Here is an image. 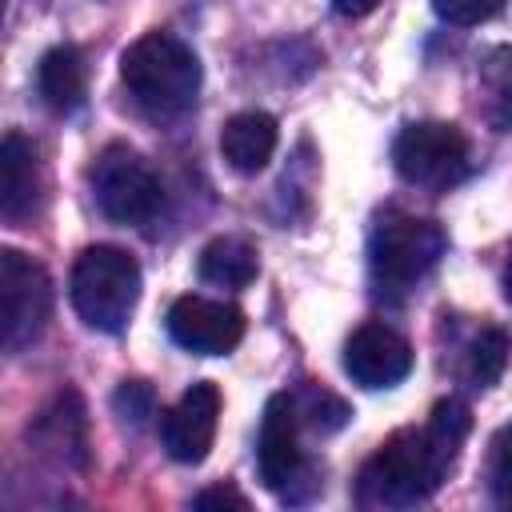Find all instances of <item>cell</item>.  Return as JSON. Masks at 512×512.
<instances>
[{
    "mask_svg": "<svg viewBox=\"0 0 512 512\" xmlns=\"http://www.w3.org/2000/svg\"><path fill=\"white\" fill-rule=\"evenodd\" d=\"M468 428H472L468 404L440 400L424 428L392 432L364 460V468L356 476V504L388 512V508H412V504L428 500L444 484Z\"/></svg>",
    "mask_w": 512,
    "mask_h": 512,
    "instance_id": "6da1fadb",
    "label": "cell"
},
{
    "mask_svg": "<svg viewBox=\"0 0 512 512\" xmlns=\"http://www.w3.org/2000/svg\"><path fill=\"white\" fill-rule=\"evenodd\" d=\"M120 80H124V88L140 112L168 120V116H180L196 104L200 60L184 40H176L168 32H148L124 48Z\"/></svg>",
    "mask_w": 512,
    "mask_h": 512,
    "instance_id": "7a4b0ae2",
    "label": "cell"
},
{
    "mask_svg": "<svg viewBox=\"0 0 512 512\" xmlns=\"http://www.w3.org/2000/svg\"><path fill=\"white\" fill-rule=\"evenodd\" d=\"M68 296L88 328L116 336L140 304V264L116 244H92L72 264Z\"/></svg>",
    "mask_w": 512,
    "mask_h": 512,
    "instance_id": "3957f363",
    "label": "cell"
},
{
    "mask_svg": "<svg viewBox=\"0 0 512 512\" xmlns=\"http://www.w3.org/2000/svg\"><path fill=\"white\" fill-rule=\"evenodd\" d=\"M444 248H448V240L436 220L388 216L372 232V276L380 288L404 292L440 264Z\"/></svg>",
    "mask_w": 512,
    "mask_h": 512,
    "instance_id": "277c9868",
    "label": "cell"
},
{
    "mask_svg": "<svg viewBox=\"0 0 512 512\" xmlns=\"http://www.w3.org/2000/svg\"><path fill=\"white\" fill-rule=\"evenodd\" d=\"M92 196L100 204V212L116 224H148L160 204V180L156 172L144 164L140 152L124 148V144H108L96 164H92Z\"/></svg>",
    "mask_w": 512,
    "mask_h": 512,
    "instance_id": "5b68a950",
    "label": "cell"
},
{
    "mask_svg": "<svg viewBox=\"0 0 512 512\" xmlns=\"http://www.w3.org/2000/svg\"><path fill=\"white\" fill-rule=\"evenodd\" d=\"M52 316V280L44 264L16 248H0V340L8 352L28 348Z\"/></svg>",
    "mask_w": 512,
    "mask_h": 512,
    "instance_id": "8992f818",
    "label": "cell"
},
{
    "mask_svg": "<svg viewBox=\"0 0 512 512\" xmlns=\"http://www.w3.org/2000/svg\"><path fill=\"white\" fill-rule=\"evenodd\" d=\"M392 164L416 188H448L468 172V140L456 124L420 120L396 136Z\"/></svg>",
    "mask_w": 512,
    "mask_h": 512,
    "instance_id": "52a82bcc",
    "label": "cell"
},
{
    "mask_svg": "<svg viewBox=\"0 0 512 512\" xmlns=\"http://www.w3.org/2000/svg\"><path fill=\"white\" fill-rule=\"evenodd\" d=\"M168 336L196 356H224L244 336V312L208 296H180L168 308Z\"/></svg>",
    "mask_w": 512,
    "mask_h": 512,
    "instance_id": "ba28073f",
    "label": "cell"
},
{
    "mask_svg": "<svg viewBox=\"0 0 512 512\" xmlns=\"http://www.w3.org/2000/svg\"><path fill=\"white\" fill-rule=\"evenodd\" d=\"M256 472H260L264 488H272V492H288L304 472L300 408H296V396H288V392H276L264 404L260 440H256Z\"/></svg>",
    "mask_w": 512,
    "mask_h": 512,
    "instance_id": "9c48e42d",
    "label": "cell"
},
{
    "mask_svg": "<svg viewBox=\"0 0 512 512\" xmlns=\"http://www.w3.org/2000/svg\"><path fill=\"white\" fill-rule=\"evenodd\" d=\"M216 424H220V388L212 380H200L160 416L164 452L180 464H200L216 440Z\"/></svg>",
    "mask_w": 512,
    "mask_h": 512,
    "instance_id": "30bf717a",
    "label": "cell"
},
{
    "mask_svg": "<svg viewBox=\"0 0 512 512\" xmlns=\"http://www.w3.org/2000/svg\"><path fill=\"white\" fill-rule=\"evenodd\" d=\"M344 372L360 388H396L412 372V344L384 320H368L344 344Z\"/></svg>",
    "mask_w": 512,
    "mask_h": 512,
    "instance_id": "8fae6325",
    "label": "cell"
},
{
    "mask_svg": "<svg viewBox=\"0 0 512 512\" xmlns=\"http://www.w3.org/2000/svg\"><path fill=\"white\" fill-rule=\"evenodd\" d=\"M36 200H40L36 152L20 132H8L0 144V216L8 224H20L36 212Z\"/></svg>",
    "mask_w": 512,
    "mask_h": 512,
    "instance_id": "7c38bea8",
    "label": "cell"
},
{
    "mask_svg": "<svg viewBox=\"0 0 512 512\" xmlns=\"http://www.w3.org/2000/svg\"><path fill=\"white\" fill-rule=\"evenodd\" d=\"M276 136H280V132H276V120H272L268 112H260V108L236 112V116H228L224 128H220V152H224L228 168L252 176V172H260V168L272 160Z\"/></svg>",
    "mask_w": 512,
    "mask_h": 512,
    "instance_id": "4fadbf2b",
    "label": "cell"
},
{
    "mask_svg": "<svg viewBox=\"0 0 512 512\" xmlns=\"http://www.w3.org/2000/svg\"><path fill=\"white\" fill-rule=\"evenodd\" d=\"M36 88L52 112H76L88 96V64H84L80 48H72V44L48 48L36 68Z\"/></svg>",
    "mask_w": 512,
    "mask_h": 512,
    "instance_id": "5bb4252c",
    "label": "cell"
},
{
    "mask_svg": "<svg viewBox=\"0 0 512 512\" xmlns=\"http://www.w3.org/2000/svg\"><path fill=\"white\" fill-rule=\"evenodd\" d=\"M476 108H480V116L496 132L512 128V48L500 44V48L480 56V68H476Z\"/></svg>",
    "mask_w": 512,
    "mask_h": 512,
    "instance_id": "9a60e30c",
    "label": "cell"
},
{
    "mask_svg": "<svg viewBox=\"0 0 512 512\" xmlns=\"http://www.w3.org/2000/svg\"><path fill=\"white\" fill-rule=\"evenodd\" d=\"M260 272L256 248L240 236H216L200 252V280L216 288H248Z\"/></svg>",
    "mask_w": 512,
    "mask_h": 512,
    "instance_id": "2e32d148",
    "label": "cell"
},
{
    "mask_svg": "<svg viewBox=\"0 0 512 512\" xmlns=\"http://www.w3.org/2000/svg\"><path fill=\"white\" fill-rule=\"evenodd\" d=\"M36 436L44 440V448H52L60 460H76L84 464V408H80V396L76 392H64L56 396V404L40 416L36 424Z\"/></svg>",
    "mask_w": 512,
    "mask_h": 512,
    "instance_id": "e0dca14e",
    "label": "cell"
},
{
    "mask_svg": "<svg viewBox=\"0 0 512 512\" xmlns=\"http://www.w3.org/2000/svg\"><path fill=\"white\" fill-rule=\"evenodd\" d=\"M508 352H512L508 328H500V324L480 328L472 336V344H468V380H472V388H492L504 376Z\"/></svg>",
    "mask_w": 512,
    "mask_h": 512,
    "instance_id": "ac0fdd59",
    "label": "cell"
},
{
    "mask_svg": "<svg viewBox=\"0 0 512 512\" xmlns=\"http://www.w3.org/2000/svg\"><path fill=\"white\" fill-rule=\"evenodd\" d=\"M488 492L496 504L512 508V420L496 428L488 444Z\"/></svg>",
    "mask_w": 512,
    "mask_h": 512,
    "instance_id": "d6986e66",
    "label": "cell"
},
{
    "mask_svg": "<svg viewBox=\"0 0 512 512\" xmlns=\"http://www.w3.org/2000/svg\"><path fill=\"white\" fill-rule=\"evenodd\" d=\"M296 408H300V416H308V424L316 428V432H336L344 420H348V404L340 400V396H332V392H316V388H308L300 400H296Z\"/></svg>",
    "mask_w": 512,
    "mask_h": 512,
    "instance_id": "ffe728a7",
    "label": "cell"
},
{
    "mask_svg": "<svg viewBox=\"0 0 512 512\" xmlns=\"http://www.w3.org/2000/svg\"><path fill=\"white\" fill-rule=\"evenodd\" d=\"M432 8L440 20H448L456 28H472V24L492 20L504 8V0H432Z\"/></svg>",
    "mask_w": 512,
    "mask_h": 512,
    "instance_id": "44dd1931",
    "label": "cell"
},
{
    "mask_svg": "<svg viewBox=\"0 0 512 512\" xmlns=\"http://www.w3.org/2000/svg\"><path fill=\"white\" fill-rule=\"evenodd\" d=\"M112 404H116V412H120L124 420L140 424V420H144V416L152 412V388H148L144 380H124V384L116 388Z\"/></svg>",
    "mask_w": 512,
    "mask_h": 512,
    "instance_id": "7402d4cb",
    "label": "cell"
},
{
    "mask_svg": "<svg viewBox=\"0 0 512 512\" xmlns=\"http://www.w3.org/2000/svg\"><path fill=\"white\" fill-rule=\"evenodd\" d=\"M192 508H204V512H208V508H236V512H248V496H240L236 488H224V484H220V488H204V492L192 500Z\"/></svg>",
    "mask_w": 512,
    "mask_h": 512,
    "instance_id": "603a6c76",
    "label": "cell"
},
{
    "mask_svg": "<svg viewBox=\"0 0 512 512\" xmlns=\"http://www.w3.org/2000/svg\"><path fill=\"white\" fill-rule=\"evenodd\" d=\"M376 4H380V0H332L336 16H344V20H360V16H368Z\"/></svg>",
    "mask_w": 512,
    "mask_h": 512,
    "instance_id": "cb8c5ba5",
    "label": "cell"
},
{
    "mask_svg": "<svg viewBox=\"0 0 512 512\" xmlns=\"http://www.w3.org/2000/svg\"><path fill=\"white\" fill-rule=\"evenodd\" d=\"M504 300L512 304V252H508V264H504Z\"/></svg>",
    "mask_w": 512,
    "mask_h": 512,
    "instance_id": "d4e9b609",
    "label": "cell"
}]
</instances>
